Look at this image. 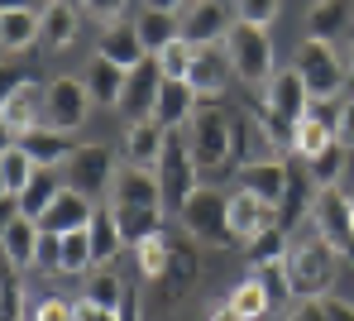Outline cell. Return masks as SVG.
<instances>
[{"instance_id": "6da1fadb", "label": "cell", "mask_w": 354, "mask_h": 321, "mask_svg": "<svg viewBox=\"0 0 354 321\" xmlns=\"http://www.w3.org/2000/svg\"><path fill=\"white\" fill-rule=\"evenodd\" d=\"M192 158L201 173H230L235 168V116L221 111V101H201L196 116H192Z\"/></svg>"}, {"instance_id": "7a4b0ae2", "label": "cell", "mask_w": 354, "mask_h": 321, "mask_svg": "<svg viewBox=\"0 0 354 321\" xmlns=\"http://www.w3.org/2000/svg\"><path fill=\"white\" fill-rule=\"evenodd\" d=\"M335 250L321 240V235H311V240H297L288 245V259H283V268H288V288H292V297H326V288L335 283Z\"/></svg>"}, {"instance_id": "3957f363", "label": "cell", "mask_w": 354, "mask_h": 321, "mask_svg": "<svg viewBox=\"0 0 354 321\" xmlns=\"http://www.w3.org/2000/svg\"><path fill=\"white\" fill-rule=\"evenodd\" d=\"M225 58H230V72H239L249 86L259 82H273V44L259 24H244L235 19L230 34H225Z\"/></svg>"}, {"instance_id": "277c9868", "label": "cell", "mask_w": 354, "mask_h": 321, "mask_svg": "<svg viewBox=\"0 0 354 321\" xmlns=\"http://www.w3.org/2000/svg\"><path fill=\"white\" fill-rule=\"evenodd\" d=\"M292 67L301 72L311 101H316V96H321V101H335V91H340L345 77H350V67H345V58L335 53V44H321V39H306V44L297 48Z\"/></svg>"}, {"instance_id": "5b68a950", "label": "cell", "mask_w": 354, "mask_h": 321, "mask_svg": "<svg viewBox=\"0 0 354 321\" xmlns=\"http://www.w3.org/2000/svg\"><path fill=\"white\" fill-rule=\"evenodd\" d=\"M182 230L201 245H225L230 240V196L216 187H196L182 206Z\"/></svg>"}, {"instance_id": "8992f818", "label": "cell", "mask_w": 354, "mask_h": 321, "mask_svg": "<svg viewBox=\"0 0 354 321\" xmlns=\"http://www.w3.org/2000/svg\"><path fill=\"white\" fill-rule=\"evenodd\" d=\"M115 154L106 149V144H77L72 149V158L62 163V178H67V187L82 196H101L111 192V183H115Z\"/></svg>"}, {"instance_id": "52a82bcc", "label": "cell", "mask_w": 354, "mask_h": 321, "mask_svg": "<svg viewBox=\"0 0 354 321\" xmlns=\"http://www.w3.org/2000/svg\"><path fill=\"white\" fill-rule=\"evenodd\" d=\"M153 173H158V187H163V211H182L192 201V192L201 187V168H196L192 149L177 144V139H168V149H163Z\"/></svg>"}, {"instance_id": "ba28073f", "label": "cell", "mask_w": 354, "mask_h": 321, "mask_svg": "<svg viewBox=\"0 0 354 321\" xmlns=\"http://www.w3.org/2000/svg\"><path fill=\"white\" fill-rule=\"evenodd\" d=\"M311 221H316V235H321L335 255H354V211H350V196L345 192H335V187L316 192Z\"/></svg>"}, {"instance_id": "9c48e42d", "label": "cell", "mask_w": 354, "mask_h": 321, "mask_svg": "<svg viewBox=\"0 0 354 321\" xmlns=\"http://www.w3.org/2000/svg\"><path fill=\"white\" fill-rule=\"evenodd\" d=\"M111 206L115 211H163V187L153 168H134L124 163L111 183Z\"/></svg>"}, {"instance_id": "30bf717a", "label": "cell", "mask_w": 354, "mask_h": 321, "mask_svg": "<svg viewBox=\"0 0 354 321\" xmlns=\"http://www.w3.org/2000/svg\"><path fill=\"white\" fill-rule=\"evenodd\" d=\"M163 63L149 53L139 67H129V77H124V96H120V111L129 116V125L134 120H149L153 116V101H158V91H163Z\"/></svg>"}, {"instance_id": "8fae6325", "label": "cell", "mask_w": 354, "mask_h": 321, "mask_svg": "<svg viewBox=\"0 0 354 321\" xmlns=\"http://www.w3.org/2000/svg\"><path fill=\"white\" fill-rule=\"evenodd\" d=\"M177 24H182V44H192V48H216L230 34V15L221 0H192Z\"/></svg>"}, {"instance_id": "7c38bea8", "label": "cell", "mask_w": 354, "mask_h": 321, "mask_svg": "<svg viewBox=\"0 0 354 321\" xmlns=\"http://www.w3.org/2000/svg\"><path fill=\"white\" fill-rule=\"evenodd\" d=\"M86 111H91V91H86L82 77H58L48 86V125L53 129H62V134L82 129Z\"/></svg>"}, {"instance_id": "4fadbf2b", "label": "cell", "mask_w": 354, "mask_h": 321, "mask_svg": "<svg viewBox=\"0 0 354 321\" xmlns=\"http://www.w3.org/2000/svg\"><path fill=\"white\" fill-rule=\"evenodd\" d=\"M263 101L278 111V116H288V120H306V111H311V91H306V82H301V72L297 67H283V72H273V82H268V91H263Z\"/></svg>"}, {"instance_id": "5bb4252c", "label": "cell", "mask_w": 354, "mask_h": 321, "mask_svg": "<svg viewBox=\"0 0 354 321\" xmlns=\"http://www.w3.org/2000/svg\"><path fill=\"white\" fill-rule=\"evenodd\" d=\"M273 226H278V206L249 196L244 187L230 196V240H244V245H249L259 230H273Z\"/></svg>"}, {"instance_id": "9a60e30c", "label": "cell", "mask_w": 354, "mask_h": 321, "mask_svg": "<svg viewBox=\"0 0 354 321\" xmlns=\"http://www.w3.org/2000/svg\"><path fill=\"white\" fill-rule=\"evenodd\" d=\"M91 216H96V206H91V196L72 192V187H62L58 201L39 216V226L48 230V235H72V230H86L91 226Z\"/></svg>"}, {"instance_id": "2e32d148", "label": "cell", "mask_w": 354, "mask_h": 321, "mask_svg": "<svg viewBox=\"0 0 354 321\" xmlns=\"http://www.w3.org/2000/svg\"><path fill=\"white\" fill-rule=\"evenodd\" d=\"M96 53H101V58H111V63H120L124 72L149 58V53H144V44H139L134 19H111V24L101 29V39H96Z\"/></svg>"}, {"instance_id": "e0dca14e", "label": "cell", "mask_w": 354, "mask_h": 321, "mask_svg": "<svg viewBox=\"0 0 354 321\" xmlns=\"http://www.w3.org/2000/svg\"><path fill=\"white\" fill-rule=\"evenodd\" d=\"M196 273H201V259H196V250L177 240L173 250H168V268H163V278H158V293H163V302H168V307H173V302H182V297L192 293Z\"/></svg>"}, {"instance_id": "ac0fdd59", "label": "cell", "mask_w": 354, "mask_h": 321, "mask_svg": "<svg viewBox=\"0 0 354 321\" xmlns=\"http://www.w3.org/2000/svg\"><path fill=\"white\" fill-rule=\"evenodd\" d=\"M239 183H244L249 196L278 206V201H283V187H288V163H283V158H254V163L239 168Z\"/></svg>"}, {"instance_id": "d6986e66", "label": "cell", "mask_w": 354, "mask_h": 321, "mask_svg": "<svg viewBox=\"0 0 354 321\" xmlns=\"http://www.w3.org/2000/svg\"><path fill=\"white\" fill-rule=\"evenodd\" d=\"M19 149L34 158V168H58V163H67L72 158V134H62V129L53 125H39V129H24L19 134Z\"/></svg>"}, {"instance_id": "ffe728a7", "label": "cell", "mask_w": 354, "mask_h": 321, "mask_svg": "<svg viewBox=\"0 0 354 321\" xmlns=\"http://www.w3.org/2000/svg\"><path fill=\"white\" fill-rule=\"evenodd\" d=\"M10 125L19 129H39V125H48V86H39V82H24L10 101H5V111H0Z\"/></svg>"}, {"instance_id": "44dd1931", "label": "cell", "mask_w": 354, "mask_h": 321, "mask_svg": "<svg viewBox=\"0 0 354 321\" xmlns=\"http://www.w3.org/2000/svg\"><path fill=\"white\" fill-rule=\"evenodd\" d=\"M196 106H201V96L192 91V82H163V91H158V101H153V116H149V120H158L163 129L192 125Z\"/></svg>"}, {"instance_id": "7402d4cb", "label": "cell", "mask_w": 354, "mask_h": 321, "mask_svg": "<svg viewBox=\"0 0 354 321\" xmlns=\"http://www.w3.org/2000/svg\"><path fill=\"white\" fill-rule=\"evenodd\" d=\"M163 149H168V129L158 125V120H134L129 134H124V158L134 168H158Z\"/></svg>"}, {"instance_id": "603a6c76", "label": "cell", "mask_w": 354, "mask_h": 321, "mask_svg": "<svg viewBox=\"0 0 354 321\" xmlns=\"http://www.w3.org/2000/svg\"><path fill=\"white\" fill-rule=\"evenodd\" d=\"M225 77H230V58H225V53H216V48H196V53H192L187 82H192V91H196L201 101H216V96L225 91Z\"/></svg>"}, {"instance_id": "cb8c5ba5", "label": "cell", "mask_w": 354, "mask_h": 321, "mask_svg": "<svg viewBox=\"0 0 354 321\" xmlns=\"http://www.w3.org/2000/svg\"><path fill=\"white\" fill-rule=\"evenodd\" d=\"M39 34H44V15H39L34 5L0 15V48H5V53H24L29 44H39Z\"/></svg>"}, {"instance_id": "d4e9b609", "label": "cell", "mask_w": 354, "mask_h": 321, "mask_svg": "<svg viewBox=\"0 0 354 321\" xmlns=\"http://www.w3.org/2000/svg\"><path fill=\"white\" fill-rule=\"evenodd\" d=\"M124 77H129V72H124L120 63H111V58L96 53V58L86 63V77H82V82H86V91H91V101H101V106H120V96H124Z\"/></svg>"}, {"instance_id": "484cf974", "label": "cell", "mask_w": 354, "mask_h": 321, "mask_svg": "<svg viewBox=\"0 0 354 321\" xmlns=\"http://www.w3.org/2000/svg\"><path fill=\"white\" fill-rule=\"evenodd\" d=\"M86 240H91V259H96V264H111V259L124 250L115 206H96V216H91V226H86Z\"/></svg>"}, {"instance_id": "4316f807", "label": "cell", "mask_w": 354, "mask_h": 321, "mask_svg": "<svg viewBox=\"0 0 354 321\" xmlns=\"http://www.w3.org/2000/svg\"><path fill=\"white\" fill-rule=\"evenodd\" d=\"M316 183H311V173L306 168H292L288 163V187H283V201H278V226L288 230L292 221H301L306 211H311V201H316Z\"/></svg>"}, {"instance_id": "83f0119b", "label": "cell", "mask_w": 354, "mask_h": 321, "mask_svg": "<svg viewBox=\"0 0 354 321\" xmlns=\"http://www.w3.org/2000/svg\"><path fill=\"white\" fill-rule=\"evenodd\" d=\"M345 29H350V0H316L311 5V15H306V34L311 39L335 44Z\"/></svg>"}, {"instance_id": "f1b7e54d", "label": "cell", "mask_w": 354, "mask_h": 321, "mask_svg": "<svg viewBox=\"0 0 354 321\" xmlns=\"http://www.w3.org/2000/svg\"><path fill=\"white\" fill-rule=\"evenodd\" d=\"M39 235H44V226H39V221H29V216H19V221L5 230L0 250H5V259H10L15 268H29V264L39 259Z\"/></svg>"}, {"instance_id": "f546056e", "label": "cell", "mask_w": 354, "mask_h": 321, "mask_svg": "<svg viewBox=\"0 0 354 321\" xmlns=\"http://www.w3.org/2000/svg\"><path fill=\"white\" fill-rule=\"evenodd\" d=\"M67 187V183H58V173L53 168H39L29 183H24V192H19V216H29V221H39L53 201H58V192Z\"/></svg>"}, {"instance_id": "4dcf8cb0", "label": "cell", "mask_w": 354, "mask_h": 321, "mask_svg": "<svg viewBox=\"0 0 354 321\" xmlns=\"http://www.w3.org/2000/svg\"><path fill=\"white\" fill-rule=\"evenodd\" d=\"M134 29H139V44H144V53H163L168 44L182 39V24H177V15H158V10H144L139 19H134Z\"/></svg>"}, {"instance_id": "1f68e13d", "label": "cell", "mask_w": 354, "mask_h": 321, "mask_svg": "<svg viewBox=\"0 0 354 321\" xmlns=\"http://www.w3.org/2000/svg\"><path fill=\"white\" fill-rule=\"evenodd\" d=\"M39 15H44V34H39L44 48H67V44L77 39V10H72L67 0H48Z\"/></svg>"}, {"instance_id": "d6a6232c", "label": "cell", "mask_w": 354, "mask_h": 321, "mask_svg": "<svg viewBox=\"0 0 354 321\" xmlns=\"http://www.w3.org/2000/svg\"><path fill=\"white\" fill-rule=\"evenodd\" d=\"M345 163H350V149H345V144H326L316 158H306V173H311L316 192H326V187H340V178H345Z\"/></svg>"}, {"instance_id": "836d02e7", "label": "cell", "mask_w": 354, "mask_h": 321, "mask_svg": "<svg viewBox=\"0 0 354 321\" xmlns=\"http://www.w3.org/2000/svg\"><path fill=\"white\" fill-rule=\"evenodd\" d=\"M249 120L273 139V149H292L297 154V125L288 120V116H278L268 101H249Z\"/></svg>"}, {"instance_id": "e575fe53", "label": "cell", "mask_w": 354, "mask_h": 321, "mask_svg": "<svg viewBox=\"0 0 354 321\" xmlns=\"http://www.w3.org/2000/svg\"><path fill=\"white\" fill-rule=\"evenodd\" d=\"M283 259H288V230H283V226L259 230V235L249 240V273H259V268H268V264H283Z\"/></svg>"}, {"instance_id": "d590c367", "label": "cell", "mask_w": 354, "mask_h": 321, "mask_svg": "<svg viewBox=\"0 0 354 321\" xmlns=\"http://www.w3.org/2000/svg\"><path fill=\"white\" fill-rule=\"evenodd\" d=\"M230 307H235L244 321H259L268 307H273V297H268V288L259 283V273H249L244 283H235V293H230Z\"/></svg>"}, {"instance_id": "8d00e7d4", "label": "cell", "mask_w": 354, "mask_h": 321, "mask_svg": "<svg viewBox=\"0 0 354 321\" xmlns=\"http://www.w3.org/2000/svg\"><path fill=\"white\" fill-rule=\"evenodd\" d=\"M19 317H24V283H19V268L0 250V321H19Z\"/></svg>"}, {"instance_id": "74e56055", "label": "cell", "mask_w": 354, "mask_h": 321, "mask_svg": "<svg viewBox=\"0 0 354 321\" xmlns=\"http://www.w3.org/2000/svg\"><path fill=\"white\" fill-rule=\"evenodd\" d=\"M115 216H120L124 245H144V240L163 235V216H168V211H115Z\"/></svg>"}, {"instance_id": "f35d334b", "label": "cell", "mask_w": 354, "mask_h": 321, "mask_svg": "<svg viewBox=\"0 0 354 321\" xmlns=\"http://www.w3.org/2000/svg\"><path fill=\"white\" fill-rule=\"evenodd\" d=\"M124 293H129V283H120L111 268L91 273V283H86V302H96V307H106V312H120Z\"/></svg>"}, {"instance_id": "ab89813d", "label": "cell", "mask_w": 354, "mask_h": 321, "mask_svg": "<svg viewBox=\"0 0 354 321\" xmlns=\"http://www.w3.org/2000/svg\"><path fill=\"white\" fill-rule=\"evenodd\" d=\"M0 173H5V187L19 196V192H24V183H29L39 168H34V158H29L19 144H15V149H5V154H0Z\"/></svg>"}, {"instance_id": "60d3db41", "label": "cell", "mask_w": 354, "mask_h": 321, "mask_svg": "<svg viewBox=\"0 0 354 321\" xmlns=\"http://www.w3.org/2000/svg\"><path fill=\"white\" fill-rule=\"evenodd\" d=\"M86 268H96L86 230H72V235H62V273H86Z\"/></svg>"}, {"instance_id": "b9f144b4", "label": "cell", "mask_w": 354, "mask_h": 321, "mask_svg": "<svg viewBox=\"0 0 354 321\" xmlns=\"http://www.w3.org/2000/svg\"><path fill=\"white\" fill-rule=\"evenodd\" d=\"M326 144H335V129L330 125H321V120H311V116L297 120V154H301V158H316Z\"/></svg>"}, {"instance_id": "7bdbcfd3", "label": "cell", "mask_w": 354, "mask_h": 321, "mask_svg": "<svg viewBox=\"0 0 354 321\" xmlns=\"http://www.w3.org/2000/svg\"><path fill=\"white\" fill-rule=\"evenodd\" d=\"M134 250H139V273H144L149 283H158L163 268H168V250H173V245H168L163 235H153V240H144V245H134Z\"/></svg>"}, {"instance_id": "ee69618b", "label": "cell", "mask_w": 354, "mask_h": 321, "mask_svg": "<svg viewBox=\"0 0 354 321\" xmlns=\"http://www.w3.org/2000/svg\"><path fill=\"white\" fill-rule=\"evenodd\" d=\"M192 53H196V48L177 39V44H168V48L153 53V58L163 63V77H168V82H187V72H192Z\"/></svg>"}, {"instance_id": "f6af8a7d", "label": "cell", "mask_w": 354, "mask_h": 321, "mask_svg": "<svg viewBox=\"0 0 354 321\" xmlns=\"http://www.w3.org/2000/svg\"><path fill=\"white\" fill-rule=\"evenodd\" d=\"M44 273H62V235H39V259H34Z\"/></svg>"}, {"instance_id": "bcb514c9", "label": "cell", "mask_w": 354, "mask_h": 321, "mask_svg": "<svg viewBox=\"0 0 354 321\" xmlns=\"http://www.w3.org/2000/svg\"><path fill=\"white\" fill-rule=\"evenodd\" d=\"M259 283L268 288V297H273V302H288V297H292V288H288V268H283V264L259 268Z\"/></svg>"}, {"instance_id": "7dc6e473", "label": "cell", "mask_w": 354, "mask_h": 321, "mask_svg": "<svg viewBox=\"0 0 354 321\" xmlns=\"http://www.w3.org/2000/svg\"><path fill=\"white\" fill-rule=\"evenodd\" d=\"M235 10H239L244 24H259V29H263V24L278 15V0H235Z\"/></svg>"}, {"instance_id": "c3c4849f", "label": "cell", "mask_w": 354, "mask_h": 321, "mask_svg": "<svg viewBox=\"0 0 354 321\" xmlns=\"http://www.w3.org/2000/svg\"><path fill=\"white\" fill-rule=\"evenodd\" d=\"M24 82H34V77H29L19 63H0V111H5V101H10Z\"/></svg>"}, {"instance_id": "681fc988", "label": "cell", "mask_w": 354, "mask_h": 321, "mask_svg": "<svg viewBox=\"0 0 354 321\" xmlns=\"http://www.w3.org/2000/svg\"><path fill=\"white\" fill-rule=\"evenodd\" d=\"M34 321H72V302H62V297H44V302L34 307Z\"/></svg>"}, {"instance_id": "f907efd6", "label": "cell", "mask_w": 354, "mask_h": 321, "mask_svg": "<svg viewBox=\"0 0 354 321\" xmlns=\"http://www.w3.org/2000/svg\"><path fill=\"white\" fill-rule=\"evenodd\" d=\"M335 144L354 149V101H340V120H335Z\"/></svg>"}, {"instance_id": "816d5d0a", "label": "cell", "mask_w": 354, "mask_h": 321, "mask_svg": "<svg viewBox=\"0 0 354 321\" xmlns=\"http://www.w3.org/2000/svg\"><path fill=\"white\" fill-rule=\"evenodd\" d=\"M72 321H120L115 312H106V307H96V302H72Z\"/></svg>"}, {"instance_id": "f5cc1de1", "label": "cell", "mask_w": 354, "mask_h": 321, "mask_svg": "<svg viewBox=\"0 0 354 321\" xmlns=\"http://www.w3.org/2000/svg\"><path fill=\"white\" fill-rule=\"evenodd\" d=\"M82 10L111 24V19H120V10H124V0H82Z\"/></svg>"}, {"instance_id": "db71d44e", "label": "cell", "mask_w": 354, "mask_h": 321, "mask_svg": "<svg viewBox=\"0 0 354 321\" xmlns=\"http://www.w3.org/2000/svg\"><path fill=\"white\" fill-rule=\"evenodd\" d=\"M306 116H311V120H321V125H330V129H335V120H340V106H335V101H321V96H316Z\"/></svg>"}, {"instance_id": "11a10c76", "label": "cell", "mask_w": 354, "mask_h": 321, "mask_svg": "<svg viewBox=\"0 0 354 321\" xmlns=\"http://www.w3.org/2000/svg\"><path fill=\"white\" fill-rule=\"evenodd\" d=\"M15 221H19V196L5 192V196H0V240H5V230H10Z\"/></svg>"}, {"instance_id": "9f6ffc18", "label": "cell", "mask_w": 354, "mask_h": 321, "mask_svg": "<svg viewBox=\"0 0 354 321\" xmlns=\"http://www.w3.org/2000/svg\"><path fill=\"white\" fill-rule=\"evenodd\" d=\"M321 307H326V321H354V302L345 297H321Z\"/></svg>"}, {"instance_id": "6f0895ef", "label": "cell", "mask_w": 354, "mask_h": 321, "mask_svg": "<svg viewBox=\"0 0 354 321\" xmlns=\"http://www.w3.org/2000/svg\"><path fill=\"white\" fill-rule=\"evenodd\" d=\"M288 321H326V307H321V297H306V302H297V312H288Z\"/></svg>"}, {"instance_id": "680465c9", "label": "cell", "mask_w": 354, "mask_h": 321, "mask_svg": "<svg viewBox=\"0 0 354 321\" xmlns=\"http://www.w3.org/2000/svg\"><path fill=\"white\" fill-rule=\"evenodd\" d=\"M115 317H120V321H139V293H134V288L124 293V302H120Z\"/></svg>"}, {"instance_id": "91938a15", "label": "cell", "mask_w": 354, "mask_h": 321, "mask_svg": "<svg viewBox=\"0 0 354 321\" xmlns=\"http://www.w3.org/2000/svg\"><path fill=\"white\" fill-rule=\"evenodd\" d=\"M15 144H19V129H15L10 120H5V116H0V154H5V149H15Z\"/></svg>"}, {"instance_id": "94428289", "label": "cell", "mask_w": 354, "mask_h": 321, "mask_svg": "<svg viewBox=\"0 0 354 321\" xmlns=\"http://www.w3.org/2000/svg\"><path fill=\"white\" fill-rule=\"evenodd\" d=\"M144 10H158V15H177L182 0H144Z\"/></svg>"}, {"instance_id": "6125c7cd", "label": "cell", "mask_w": 354, "mask_h": 321, "mask_svg": "<svg viewBox=\"0 0 354 321\" xmlns=\"http://www.w3.org/2000/svg\"><path fill=\"white\" fill-rule=\"evenodd\" d=\"M211 321H244V317H239L235 307H230V302H225V307H216V312H211Z\"/></svg>"}, {"instance_id": "be15d7a7", "label": "cell", "mask_w": 354, "mask_h": 321, "mask_svg": "<svg viewBox=\"0 0 354 321\" xmlns=\"http://www.w3.org/2000/svg\"><path fill=\"white\" fill-rule=\"evenodd\" d=\"M24 5H34V0H0V15L5 10H24Z\"/></svg>"}, {"instance_id": "e7e4bbea", "label": "cell", "mask_w": 354, "mask_h": 321, "mask_svg": "<svg viewBox=\"0 0 354 321\" xmlns=\"http://www.w3.org/2000/svg\"><path fill=\"white\" fill-rule=\"evenodd\" d=\"M345 67H350V82H354V44H350V53H345Z\"/></svg>"}, {"instance_id": "03108f58", "label": "cell", "mask_w": 354, "mask_h": 321, "mask_svg": "<svg viewBox=\"0 0 354 321\" xmlns=\"http://www.w3.org/2000/svg\"><path fill=\"white\" fill-rule=\"evenodd\" d=\"M5 192H10V187H5V173H0V196H5Z\"/></svg>"}, {"instance_id": "003e7915", "label": "cell", "mask_w": 354, "mask_h": 321, "mask_svg": "<svg viewBox=\"0 0 354 321\" xmlns=\"http://www.w3.org/2000/svg\"><path fill=\"white\" fill-rule=\"evenodd\" d=\"M350 211H354V196H350Z\"/></svg>"}]
</instances>
